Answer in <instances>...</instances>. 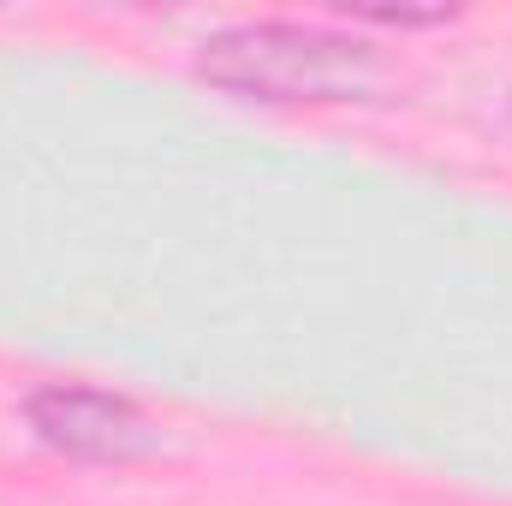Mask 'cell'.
<instances>
[{
  "label": "cell",
  "instance_id": "obj_1",
  "mask_svg": "<svg viewBox=\"0 0 512 506\" xmlns=\"http://www.w3.org/2000/svg\"><path fill=\"white\" fill-rule=\"evenodd\" d=\"M191 72L209 90H227L239 102H310V108H370L399 102V66L370 36L322 30V24H233L215 30Z\"/></svg>",
  "mask_w": 512,
  "mask_h": 506
},
{
  "label": "cell",
  "instance_id": "obj_2",
  "mask_svg": "<svg viewBox=\"0 0 512 506\" xmlns=\"http://www.w3.org/2000/svg\"><path fill=\"white\" fill-rule=\"evenodd\" d=\"M24 423L48 453L72 459V465H131L161 447V423L137 399L108 393V387H84V381L36 387L24 399Z\"/></svg>",
  "mask_w": 512,
  "mask_h": 506
},
{
  "label": "cell",
  "instance_id": "obj_3",
  "mask_svg": "<svg viewBox=\"0 0 512 506\" xmlns=\"http://www.w3.org/2000/svg\"><path fill=\"white\" fill-rule=\"evenodd\" d=\"M340 18H352V24H382V30H417V24H447V18H459V12H447V6H429V12H411V6H346Z\"/></svg>",
  "mask_w": 512,
  "mask_h": 506
},
{
  "label": "cell",
  "instance_id": "obj_4",
  "mask_svg": "<svg viewBox=\"0 0 512 506\" xmlns=\"http://www.w3.org/2000/svg\"><path fill=\"white\" fill-rule=\"evenodd\" d=\"M507 126H512V114H507Z\"/></svg>",
  "mask_w": 512,
  "mask_h": 506
}]
</instances>
